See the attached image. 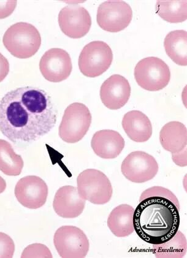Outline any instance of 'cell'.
I'll use <instances>...</instances> for the list:
<instances>
[{"label": "cell", "mask_w": 187, "mask_h": 258, "mask_svg": "<svg viewBox=\"0 0 187 258\" xmlns=\"http://www.w3.org/2000/svg\"><path fill=\"white\" fill-rule=\"evenodd\" d=\"M56 117L50 96L38 87L11 90L0 101V132L14 143L39 140L55 126Z\"/></svg>", "instance_id": "cell-1"}, {"label": "cell", "mask_w": 187, "mask_h": 258, "mask_svg": "<svg viewBox=\"0 0 187 258\" xmlns=\"http://www.w3.org/2000/svg\"><path fill=\"white\" fill-rule=\"evenodd\" d=\"M180 210L176 196L168 188L155 186L147 189L133 213L135 231L149 244H166L178 233Z\"/></svg>", "instance_id": "cell-2"}, {"label": "cell", "mask_w": 187, "mask_h": 258, "mask_svg": "<svg viewBox=\"0 0 187 258\" xmlns=\"http://www.w3.org/2000/svg\"><path fill=\"white\" fill-rule=\"evenodd\" d=\"M3 42L11 55L25 59L32 57L38 52L41 45V37L34 25L18 22L8 28Z\"/></svg>", "instance_id": "cell-3"}, {"label": "cell", "mask_w": 187, "mask_h": 258, "mask_svg": "<svg viewBox=\"0 0 187 258\" xmlns=\"http://www.w3.org/2000/svg\"><path fill=\"white\" fill-rule=\"evenodd\" d=\"M92 120L91 113L86 105L80 103L69 105L59 126V138L67 143H78L89 131Z\"/></svg>", "instance_id": "cell-4"}, {"label": "cell", "mask_w": 187, "mask_h": 258, "mask_svg": "<svg viewBox=\"0 0 187 258\" xmlns=\"http://www.w3.org/2000/svg\"><path fill=\"white\" fill-rule=\"evenodd\" d=\"M78 191L85 200L103 205L109 202L113 194L111 183L103 172L88 169L82 171L77 178Z\"/></svg>", "instance_id": "cell-5"}, {"label": "cell", "mask_w": 187, "mask_h": 258, "mask_svg": "<svg viewBox=\"0 0 187 258\" xmlns=\"http://www.w3.org/2000/svg\"><path fill=\"white\" fill-rule=\"evenodd\" d=\"M135 78L143 89L156 92L168 86L171 72L162 59L150 56L138 62L135 68Z\"/></svg>", "instance_id": "cell-6"}, {"label": "cell", "mask_w": 187, "mask_h": 258, "mask_svg": "<svg viewBox=\"0 0 187 258\" xmlns=\"http://www.w3.org/2000/svg\"><path fill=\"white\" fill-rule=\"evenodd\" d=\"M112 61L113 53L108 44L103 41H92L81 51L79 68L86 77L96 78L109 69Z\"/></svg>", "instance_id": "cell-7"}, {"label": "cell", "mask_w": 187, "mask_h": 258, "mask_svg": "<svg viewBox=\"0 0 187 258\" xmlns=\"http://www.w3.org/2000/svg\"><path fill=\"white\" fill-rule=\"evenodd\" d=\"M53 243L61 257L83 258L89 253V239L78 227H60L55 232Z\"/></svg>", "instance_id": "cell-8"}, {"label": "cell", "mask_w": 187, "mask_h": 258, "mask_svg": "<svg viewBox=\"0 0 187 258\" xmlns=\"http://www.w3.org/2000/svg\"><path fill=\"white\" fill-rule=\"evenodd\" d=\"M133 18V11L126 2L120 0L106 1L99 6L97 23L106 32H121L129 26Z\"/></svg>", "instance_id": "cell-9"}, {"label": "cell", "mask_w": 187, "mask_h": 258, "mask_svg": "<svg viewBox=\"0 0 187 258\" xmlns=\"http://www.w3.org/2000/svg\"><path fill=\"white\" fill-rule=\"evenodd\" d=\"M121 170L127 179L133 183H143L156 176L158 164L152 155L143 151H135L124 159Z\"/></svg>", "instance_id": "cell-10"}, {"label": "cell", "mask_w": 187, "mask_h": 258, "mask_svg": "<svg viewBox=\"0 0 187 258\" xmlns=\"http://www.w3.org/2000/svg\"><path fill=\"white\" fill-rule=\"evenodd\" d=\"M58 24L65 35L79 39L89 33L92 18L86 8L72 4L62 8L58 15Z\"/></svg>", "instance_id": "cell-11"}, {"label": "cell", "mask_w": 187, "mask_h": 258, "mask_svg": "<svg viewBox=\"0 0 187 258\" xmlns=\"http://www.w3.org/2000/svg\"><path fill=\"white\" fill-rule=\"evenodd\" d=\"M39 70L47 81L60 82L69 78L72 72V59L66 50L53 48L42 56Z\"/></svg>", "instance_id": "cell-12"}, {"label": "cell", "mask_w": 187, "mask_h": 258, "mask_svg": "<svg viewBox=\"0 0 187 258\" xmlns=\"http://www.w3.org/2000/svg\"><path fill=\"white\" fill-rule=\"evenodd\" d=\"M17 200L28 209L41 208L46 203L49 189L41 177L28 175L20 179L15 187Z\"/></svg>", "instance_id": "cell-13"}, {"label": "cell", "mask_w": 187, "mask_h": 258, "mask_svg": "<svg viewBox=\"0 0 187 258\" xmlns=\"http://www.w3.org/2000/svg\"><path fill=\"white\" fill-rule=\"evenodd\" d=\"M131 90V86L126 78L119 75H112L102 84L101 100L107 108L118 110L128 103Z\"/></svg>", "instance_id": "cell-14"}, {"label": "cell", "mask_w": 187, "mask_h": 258, "mask_svg": "<svg viewBox=\"0 0 187 258\" xmlns=\"http://www.w3.org/2000/svg\"><path fill=\"white\" fill-rule=\"evenodd\" d=\"M86 204V200L81 197L76 187L67 185L56 192L53 207L59 217L75 218L84 212Z\"/></svg>", "instance_id": "cell-15"}, {"label": "cell", "mask_w": 187, "mask_h": 258, "mask_svg": "<svg viewBox=\"0 0 187 258\" xmlns=\"http://www.w3.org/2000/svg\"><path fill=\"white\" fill-rule=\"evenodd\" d=\"M124 145L126 142L120 133L111 130L96 132L91 141L95 154L106 160L117 158L123 151Z\"/></svg>", "instance_id": "cell-16"}, {"label": "cell", "mask_w": 187, "mask_h": 258, "mask_svg": "<svg viewBox=\"0 0 187 258\" xmlns=\"http://www.w3.org/2000/svg\"><path fill=\"white\" fill-rule=\"evenodd\" d=\"M124 132L136 143H145L152 135V124L146 114L140 110H132L124 114L122 120Z\"/></svg>", "instance_id": "cell-17"}, {"label": "cell", "mask_w": 187, "mask_h": 258, "mask_svg": "<svg viewBox=\"0 0 187 258\" xmlns=\"http://www.w3.org/2000/svg\"><path fill=\"white\" fill-rule=\"evenodd\" d=\"M161 146L172 154L185 150L187 143L186 127L179 121H170L164 124L160 133Z\"/></svg>", "instance_id": "cell-18"}, {"label": "cell", "mask_w": 187, "mask_h": 258, "mask_svg": "<svg viewBox=\"0 0 187 258\" xmlns=\"http://www.w3.org/2000/svg\"><path fill=\"white\" fill-rule=\"evenodd\" d=\"M135 209L128 204H121L110 212L107 219V226L117 237H126L135 231L133 213Z\"/></svg>", "instance_id": "cell-19"}, {"label": "cell", "mask_w": 187, "mask_h": 258, "mask_svg": "<svg viewBox=\"0 0 187 258\" xmlns=\"http://www.w3.org/2000/svg\"><path fill=\"white\" fill-rule=\"evenodd\" d=\"M164 47L169 57L180 66L187 64V33L185 30L169 32L164 41Z\"/></svg>", "instance_id": "cell-20"}, {"label": "cell", "mask_w": 187, "mask_h": 258, "mask_svg": "<svg viewBox=\"0 0 187 258\" xmlns=\"http://www.w3.org/2000/svg\"><path fill=\"white\" fill-rule=\"evenodd\" d=\"M24 166L23 159L14 152L10 143L0 140V171L9 176H18Z\"/></svg>", "instance_id": "cell-21"}, {"label": "cell", "mask_w": 187, "mask_h": 258, "mask_svg": "<svg viewBox=\"0 0 187 258\" xmlns=\"http://www.w3.org/2000/svg\"><path fill=\"white\" fill-rule=\"evenodd\" d=\"M156 13L164 21L169 23H180L187 18V1L160 0L156 4Z\"/></svg>", "instance_id": "cell-22"}, {"label": "cell", "mask_w": 187, "mask_h": 258, "mask_svg": "<svg viewBox=\"0 0 187 258\" xmlns=\"http://www.w3.org/2000/svg\"><path fill=\"white\" fill-rule=\"evenodd\" d=\"M21 257H52V254L47 246L34 243L24 249Z\"/></svg>", "instance_id": "cell-23"}, {"label": "cell", "mask_w": 187, "mask_h": 258, "mask_svg": "<svg viewBox=\"0 0 187 258\" xmlns=\"http://www.w3.org/2000/svg\"><path fill=\"white\" fill-rule=\"evenodd\" d=\"M15 252V244L12 238L0 232V257L11 258Z\"/></svg>", "instance_id": "cell-24"}, {"label": "cell", "mask_w": 187, "mask_h": 258, "mask_svg": "<svg viewBox=\"0 0 187 258\" xmlns=\"http://www.w3.org/2000/svg\"><path fill=\"white\" fill-rule=\"evenodd\" d=\"M17 1H0V19L9 17L15 10Z\"/></svg>", "instance_id": "cell-25"}, {"label": "cell", "mask_w": 187, "mask_h": 258, "mask_svg": "<svg viewBox=\"0 0 187 258\" xmlns=\"http://www.w3.org/2000/svg\"><path fill=\"white\" fill-rule=\"evenodd\" d=\"M10 73V63L7 58L0 53V82L7 78Z\"/></svg>", "instance_id": "cell-26"}, {"label": "cell", "mask_w": 187, "mask_h": 258, "mask_svg": "<svg viewBox=\"0 0 187 258\" xmlns=\"http://www.w3.org/2000/svg\"><path fill=\"white\" fill-rule=\"evenodd\" d=\"M7 188V183L4 178L0 176V194H3Z\"/></svg>", "instance_id": "cell-27"}]
</instances>
